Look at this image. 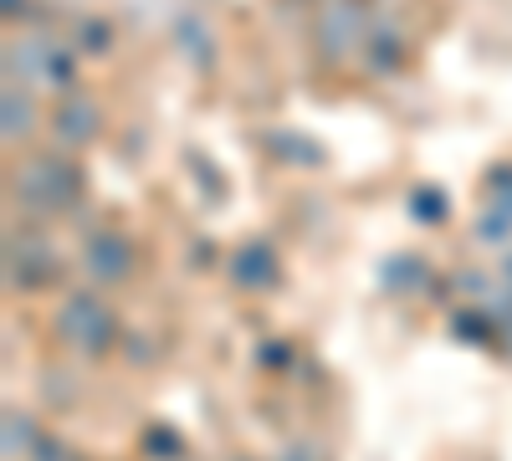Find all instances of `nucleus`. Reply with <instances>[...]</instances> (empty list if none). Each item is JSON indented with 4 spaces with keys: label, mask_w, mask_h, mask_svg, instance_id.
<instances>
[{
    "label": "nucleus",
    "mask_w": 512,
    "mask_h": 461,
    "mask_svg": "<svg viewBox=\"0 0 512 461\" xmlns=\"http://www.w3.org/2000/svg\"><path fill=\"white\" fill-rule=\"evenodd\" d=\"M16 195L31 211H62L77 200V170L62 159H31L16 170Z\"/></svg>",
    "instance_id": "nucleus-1"
},
{
    "label": "nucleus",
    "mask_w": 512,
    "mask_h": 461,
    "mask_svg": "<svg viewBox=\"0 0 512 461\" xmlns=\"http://www.w3.org/2000/svg\"><path fill=\"white\" fill-rule=\"evenodd\" d=\"M57 333H62L72 349L98 354V349H108V339H113V313H108L98 298H67L62 313H57Z\"/></svg>",
    "instance_id": "nucleus-2"
},
{
    "label": "nucleus",
    "mask_w": 512,
    "mask_h": 461,
    "mask_svg": "<svg viewBox=\"0 0 512 461\" xmlns=\"http://www.w3.org/2000/svg\"><path fill=\"white\" fill-rule=\"evenodd\" d=\"M11 282H21V287H41V282H52L57 277V251L41 241V236H21V241H11Z\"/></svg>",
    "instance_id": "nucleus-3"
},
{
    "label": "nucleus",
    "mask_w": 512,
    "mask_h": 461,
    "mask_svg": "<svg viewBox=\"0 0 512 461\" xmlns=\"http://www.w3.org/2000/svg\"><path fill=\"white\" fill-rule=\"evenodd\" d=\"M88 272L103 277V282H123L128 272H134V246H128L123 236H93L88 241Z\"/></svg>",
    "instance_id": "nucleus-4"
},
{
    "label": "nucleus",
    "mask_w": 512,
    "mask_h": 461,
    "mask_svg": "<svg viewBox=\"0 0 512 461\" xmlns=\"http://www.w3.org/2000/svg\"><path fill=\"white\" fill-rule=\"evenodd\" d=\"M354 36H359V11L349 6V0H333V6L323 11V21H318V41H323V52L344 57Z\"/></svg>",
    "instance_id": "nucleus-5"
},
{
    "label": "nucleus",
    "mask_w": 512,
    "mask_h": 461,
    "mask_svg": "<svg viewBox=\"0 0 512 461\" xmlns=\"http://www.w3.org/2000/svg\"><path fill=\"white\" fill-rule=\"evenodd\" d=\"M93 129H98V108H93L88 98H67V103L57 108V134H62V139L88 144Z\"/></svg>",
    "instance_id": "nucleus-6"
},
{
    "label": "nucleus",
    "mask_w": 512,
    "mask_h": 461,
    "mask_svg": "<svg viewBox=\"0 0 512 461\" xmlns=\"http://www.w3.org/2000/svg\"><path fill=\"white\" fill-rule=\"evenodd\" d=\"M231 272H236V282H246V287H262V282H272V251H241V257L231 262Z\"/></svg>",
    "instance_id": "nucleus-7"
},
{
    "label": "nucleus",
    "mask_w": 512,
    "mask_h": 461,
    "mask_svg": "<svg viewBox=\"0 0 512 461\" xmlns=\"http://www.w3.org/2000/svg\"><path fill=\"white\" fill-rule=\"evenodd\" d=\"M16 451H36V431H31V421L26 415H6V456H16Z\"/></svg>",
    "instance_id": "nucleus-8"
},
{
    "label": "nucleus",
    "mask_w": 512,
    "mask_h": 461,
    "mask_svg": "<svg viewBox=\"0 0 512 461\" xmlns=\"http://www.w3.org/2000/svg\"><path fill=\"white\" fill-rule=\"evenodd\" d=\"M16 123H21V129H26V108H16V93L6 98V134L16 139Z\"/></svg>",
    "instance_id": "nucleus-9"
},
{
    "label": "nucleus",
    "mask_w": 512,
    "mask_h": 461,
    "mask_svg": "<svg viewBox=\"0 0 512 461\" xmlns=\"http://www.w3.org/2000/svg\"><path fill=\"white\" fill-rule=\"evenodd\" d=\"M292 461H303V456H292Z\"/></svg>",
    "instance_id": "nucleus-10"
}]
</instances>
